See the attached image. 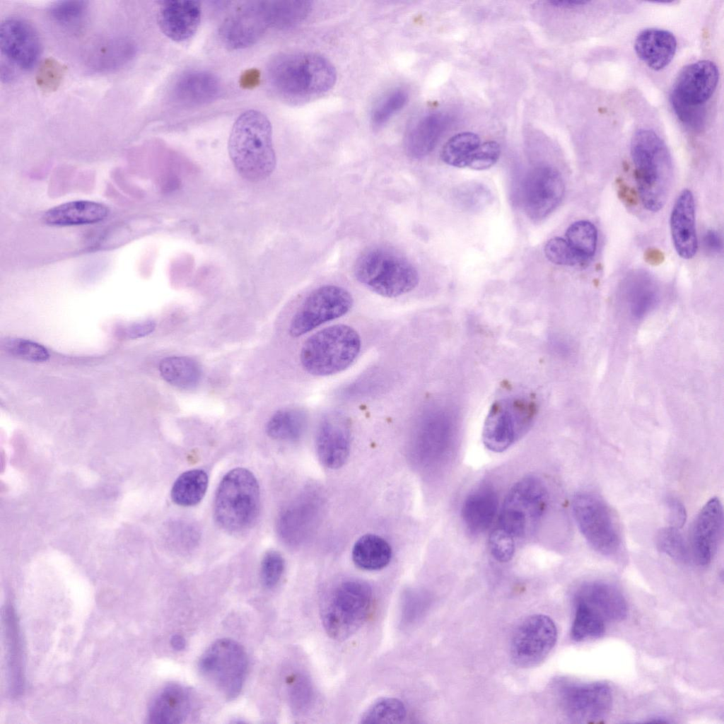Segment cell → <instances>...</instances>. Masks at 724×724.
Returning <instances> with one entry per match:
<instances>
[{
  "label": "cell",
  "mask_w": 724,
  "mask_h": 724,
  "mask_svg": "<svg viewBox=\"0 0 724 724\" xmlns=\"http://www.w3.org/2000/svg\"><path fill=\"white\" fill-rule=\"evenodd\" d=\"M373 603L369 585L361 580L341 581L325 594L320 605L322 626L332 639L344 641L366 621Z\"/></svg>",
  "instance_id": "5b68a950"
},
{
  "label": "cell",
  "mask_w": 724,
  "mask_h": 724,
  "mask_svg": "<svg viewBox=\"0 0 724 724\" xmlns=\"http://www.w3.org/2000/svg\"><path fill=\"white\" fill-rule=\"evenodd\" d=\"M455 202L462 209L479 211L486 206L492 199L490 190L483 184L470 182L460 185L455 192Z\"/></svg>",
  "instance_id": "ee69618b"
},
{
  "label": "cell",
  "mask_w": 724,
  "mask_h": 724,
  "mask_svg": "<svg viewBox=\"0 0 724 724\" xmlns=\"http://www.w3.org/2000/svg\"><path fill=\"white\" fill-rule=\"evenodd\" d=\"M556 640V626L549 617L529 616L517 626L512 636V660L520 667L536 666L549 654Z\"/></svg>",
  "instance_id": "4fadbf2b"
},
{
  "label": "cell",
  "mask_w": 724,
  "mask_h": 724,
  "mask_svg": "<svg viewBox=\"0 0 724 724\" xmlns=\"http://www.w3.org/2000/svg\"><path fill=\"white\" fill-rule=\"evenodd\" d=\"M108 214L109 209L103 204L89 200H76L49 209L44 214L42 220L50 226L93 224L105 220Z\"/></svg>",
  "instance_id": "83f0119b"
},
{
  "label": "cell",
  "mask_w": 724,
  "mask_h": 724,
  "mask_svg": "<svg viewBox=\"0 0 724 724\" xmlns=\"http://www.w3.org/2000/svg\"><path fill=\"white\" fill-rule=\"evenodd\" d=\"M723 534V509L718 497L709 499L694 522L690 541L691 559L699 566L711 563Z\"/></svg>",
  "instance_id": "e0dca14e"
},
{
  "label": "cell",
  "mask_w": 724,
  "mask_h": 724,
  "mask_svg": "<svg viewBox=\"0 0 724 724\" xmlns=\"http://www.w3.org/2000/svg\"><path fill=\"white\" fill-rule=\"evenodd\" d=\"M391 556L390 544L376 535L368 534L361 537L352 549L354 563L357 567L366 571L383 568L390 563Z\"/></svg>",
  "instance_id": "1f68e13d"
},
{
  "label": "cell",
  "mask_w": 724,
  "mask_h": 724,
  "mask_svg": "<svg viewBox=\"0 0 724 724\" xmlns=\"http://www.w3.org/2000/svg\"><path fill=\"white\" fill-rule=\"evenodd\" d=\"M547 489L540 479L527 477L510 489L503 503L495 528L515 542L532 533L546 509Z\"/></svg>",
  "instance_id": "ba28073f"
},
{
  "label": "cell",
  "mask_w": 724,
  "mask_h": 724,
  "mask_svg": "<svg viewBox=\"0 0 724 724\" xmlns=\"http://www.w3.org/2000/svg\"><path fill=\"white\" fill-rule=\"evenodd\" d=\"M248 660L243 647L231 638L214 642L202 655L199 669L228 699L240 693L246 677Z\"/></svg>",
  "instance_id": "8fae6325"
},
{
  "label": "cell",
  "mask_w": 724,
  "mask_h": 724,
  "mask_svg": "<svg viewBox=\"0 0 724 724\" xmlns=\"http://www.w3.org/2000/svg\"><path fill=\"white\" fill-rule=\"evenodd\" d=\"M361 348V337L353 327L334 325L307 339L300 350V363L304 370L313 375H331L349 368Z\"/></svg>",
  "instance_id": "8992f818"
},
{
  "label": "cell",
  "mask_w": 724,
  "mask_h": 724,
  "mask_svg": "<svg viewBox=\"0 0 724 724\" xmlns=\"http://www.w3.org/2000/svg\"><path fill=\"white\" fill-rule=\"evenodd\" d=\"M406 717V708L398 699L385 697L373 702L362 713L361 723H400Z\"/></svg>",
  "instance_id": "f35d334b"
},
{
  "label": "cell",
  "mask_w": 724,
  "mask_h": 724,
  "mask_svg": "<svg viewBox=\"0 0 724 724\" xmlns=\"http://www.w3.org/2000/svg\"><path fill=\"white\" fill-rule=\"evenodd\" d=\"M155 327L156 323L153 320L134 322L119 327L117 334L122 339H138L151 334Z\"/></svg>",
  "instance_id": "11a10c76"
},
{
  "label": "cell",
  "mask_w": 724,
  "mask_h": 724,
  "mask_svg": "<svg viewBox=\"0 0 724 724\" xmlns=\"http://www.w3.org/2000/svg\"><path fill=\"white\" fill-rule=\"evenodd\" d=\"M565 191L559 172L549 165L537 166L525 175L522 185V202L527 216L540 221L561 202Z\"/></svg>",
  "instance_id": "9a60e30c"
},
{
  "label": "cell",
  "mask_w": 724,
  "mask_h": 724,
  "mask_svg": "<svg viewBox=\"0 0 724 724\" xmlns=\"http://www.w3.org/2000/svg\"><path fill=\"white\" fill-rule=\"evenodd\" d=\"M1 53L22 69L32 68L40 55L39 37L33 28L18 18H8L0 27Z\"/></svg>",
  "instance_id": "d6986e66"
},
{
  "label": "cell",
  "mask_w": 724,
  "mask_h": 724,
  "mask_svg": "<svg viewBox=\"0 0 724 724\" xmlns=\"http://www.w3.org/2000/svg\"><path fill=\"white\" fill-rule=\"evenodd\" d=\"M313 520V504L304 498H298L281 512L278 522L279 535L289 544L300 543L308 535Z\"/></svg>",
  "instance_id": "4dcf8cb0"
},
{
  "label": "cell",
  "mask_w": 724,
  "mask_h": 724,
  "mask_svg": "<svg viewBox=\"0 0 724 724\" xmlns=\"http://www.w3.org/2000/svg\"><path fill=\"white\" fill-rule=\"evenodd\" d=\"M679 530L670 525L660 529L656 535V545L672 559L687 563L691 561L690 549Z\"/></svg>",
  "instance_id": "7bdbcfd3"
},
{
  "label": "cell",
  "mask_w": 724,
  "mask_h": 724,
  "mask_svg": "<svg viewBox=\"0 0 724 724\" xmlns=\"http://www.w3.org/2000/svg\"><path fill=\"white\" fill-rule=\"evenodd\" d=\"M132 52L134 49L129 42L124 40L113 41L99 49L94 63L100 68L114 67L127 59Z\"/></svg>",
  "instance_id": "c3c4849f"
},
{
  "label": "cell",
  "mask_w": 724,
  "mask_h": 724,
  "mask_svg": "<svg viewBox=\"0 0 724 724\" xmlns=\"http://www.w3.org/2000/svg\"><path fill=\"white\" fill-rule=\"evenodd\" d=\"M631 155L641 202L648 211H660L672 187L673 167L664 141L653 130L641 129L633 136Z\"/></svg>",
  "instance_id": "3957f363"
},
{
  "label": "cell",
  "mask_w": 724,
  "mask_h": 724,
  "mask_svg": "<svg viewBox=\"0 0 724 724\" xmlns=\"http://www.w3.org/2000/svg\"><path fill=\"white\" fill-rule=\"evenodd\" d=\"M87 5L82 1H65L57 2L51 6L49 13L52 18L59 25L74 29L82 23L86 13Z\"/></svg>",
  "instance_id": "f6af8a7d"
},
{
  "label": "cell",
  "mask_w": 724,
  "mask_h": 724,
  "mask_svg": "<svg viewBox=\"0 0 724 724\" xmlns=\"http://www.w3.org/2000/svg\"><path fill=\"white\" fill-rule=\"evenodd\" d=\"M286 684L292 706L297 711L304 708L310 697V688L305 678L293 674L287 677Z\"/></svg>",
  "instance_id": "db71d44e"
},
{
  "label": "cell",
  "mask_w": 724,
  "mask_h": 724,
  "mask_svg": "<svg viewBox=\"0 0 724 724\" xmlns=\"http://www.w3.org/2000/svg\"><path fill=\"white\" fill-rule=\"evenodd\" d=\"M270 28L265 1L245 2L225 18L218 30L223 46L242 49L258 42Z\"/></svg>",
  "instance_id": "2e32d148"
},
{
  "label": "cell",
  "mask_w": 724,
  "mask_h": 724,
  "mask_svg": "<svg viewBox=\"0 0 724 724\" xmlns=\"http://www.w3.org/2000/svg\"><path fill=\"white\" fill-rule=\"evenodd\" d=\"M265 4L270 28L281 30L300 24L312 9V2L305 0H272Z\"/></svg>",
  "instance_id": "836d02e7"
},
{
  "label": "cell",
  "mask_w": 724,
  "mask_h": 724,
  "mask_svg": "<svg viewBox=\"0 0 724 724\" xmlns=\"http://www.w3.org/2000/svg\"><path fill=\"white\" fill-rule=\"evenodd\" d=\"M575 604L585 606L605 623L619 621L627 616V604L621 592L602 581L583 584L576 594Z\"/></svg>",
  "instance_id": "44dd1931"
},
{
  "label": "cell",
  "mask_w": 724,
  "mask_h": 724,
  "mask_svg": "<svg viewBox=\"0 0 724 724\" xmlns=\"http://www.w3.org/2000/svg\"><path fill=\"white\" fill-rule=\"evenodd\" d=\"M408 100L407 92L401 88L391 90L373 106L370 120L375 128L383 127L397 112L403 108Z\"/></svg>",
  "instance_id": "b9f144b4"
},
{
  "label": "cell",
  "mask_w": 724,
  "mask_h": 724,
  "mask_svg": "<svg viewBox=\"0 0 724 724\" xmlns=\"http://www.w3.org/2000/svg\"><path fill=\"white\" fill-rule=\"evenodd\" d=\"M450 123L449 117L440 112L426 114L409 125L404 136V148L414 158L430 153Z\"/></svg>",
  "instance_id": "d4e9b609"
},
{
  "label": "cell",
  "mask_w": 724,
  "mask_h": 724,
  "mask_svg": "<svg viewBox=\"0 0 724 724\" xmlns=\"http://www.w3.org/2000/svg\"><path fill=\"white\" fill-rule=\"evenodd\" d=\"M44 69L40 73V79L43 84H54L57 83V81L59 78V74H61L58 66L54 62H49L44 66Z\"/></svg>",
  "instance_id": "680465c9"
},
{
  "label": "cell",
  "mask_w": 724,
  "mask_h": 724,
  "mask_svg": "<svg viewBox=\"0 0 724 724\" xmlns=\"http://www.w3.org/2000/svg\"><path fill=\"white\" fill-rule=\"evenodd\" d=\"M201 16V5L197 1H165L159 8L158 24L168 38L177 42H184L197 33Z\"/></svg>",
  "instance_id": "7402d4cb"
},
{
  "label": "cell",
  "mask_w": 724,
  "mask_h": 724,
  "mask_svg": "<svg viewBox=\"0 0 724 724\" xmlns=\"http://www.w3.org/2000/svg\"><path fill=\"white\" fill-rule=\"evenodd\" d=\"M218 77L207 71L191 70L181 74L172 90L173 100L185 107L206 105L215 100L221 92Z\"/></svg>",
  "instance_id": "cb8c5ba5"
},
{
  "label": "cell",
  "mask_w": 724,
  "mask_h": 724,
  "mask_svg": "<svg viewBox=\"0 0 724 724\" xmlns=\"http://www.w3.org/2000/svg\"><path fill=\"white\" fill-rule=\"evenodd\" d=\"M670 103L678 119L695 131H701L706 122L704 105H691L670 97Z\"/></svg>",
  "instance_id": "681fc988"
},
{
  "label": "cell",
  "mask_w": 724,
  "mask_h": 724,
  "mask_svg": "<svg viewBox=\"0 0 724 724\" xmlns=\"http://www.w3.org/2000/svg\"><path fill=\"white\" fill-rule=\"evenodd\" d=\"M354 275L367 288L386 298L410 292L419 281L416 267L407 259L384 247L363 252L355 263Z\"/></svg>",
  "instance_id": "52a82bcc"
},
{
  "label": "cell",
  "mask_w": 724,
  "mask_h": 724,
  "mask_svg": "<svg viewBox=\"0 0 724 724\" xmlns=\"http://www.w3.org/2000/svg\"><path fill=\"white\" fill-rule=\"evenodd\" d=\"M260 510V491L255 475L237 467L222 478L217 488L214 515L216 523L230 533L244 532L255 524Z\"/></svg>",
  "instance_id": "277c9868"
},
{
  "label": "cell",
  "mask_w": 724,
  "mask_h": 724,
  "mask_svg": "<svg viewBox=\"0 0 724 724\" xmlns=\"http://www.w3.org/2000/svg\"><path fill=\"white\" fill-rule=\"evenodd\" d=\"M259 74L256 70H250L243 74L241 83L245 88L252 87L258 83Z\"/></svg>",
  "instance_id": "94428289"
},
{
  "label": "cell",
  "mask_w": 724,
  "mask_h": 724,
  "mask_svg": "<svg viewBox=\"0 0 724 724\" xmlns=\"http://www.w3.org/2000/svg\"><path fill=\"white\" fill-rule=\"evenodd\" d=\"M208 483V475L202 469L185 472L174 482L171 489V498L179 506H195L204 498Z\"/></svg>",
  "instance_id": "e575fe53"
},
{
  "label": "cell",
  "mask_w": 724,
  "mask_h": 724,
  "mask_svg": "<svg viewBox=\"0 0 724 724\" xmlns=\"http://www.w3.org/2000/svg\"><path fill=\"white\" fill-rule=\"evenodd\" d=\"M162 378L169 384L180 389L195 387L201 380L202 370L194 359L187 356H170L159 364Z\"/></svg>",
  "instance_id": "d6a6232c"
},
{
  "label": "cell",
  "mask_w": 724,
  "mask_h": 724,
  "mask_svg": "<svg viewBox=\"0 0 724 724\" xmlns=\"http://www.w3.org/2000/svg\"><path fill=\"white\" fill-rule=\"evenodd\" d=\"M559 694L563 711L576 723H594L605 718L612 704V690L602 682L564 681Z\"/></svg>",
  "instance_id": "5bb4252c"
},
{
  "label": "cell",
  "mask_w": 724,
  "mask_h": 724,
  "mask_svg": "<svg viewBox=\"0 0 724 724\" xmlns=\"http://www.w3.org/2000/svg\"><path fill=\"white\" fill-rule=\"evenodd\" d=\"M192 704V694L187 687L179 684H168L153 699L148 709V723H182L191 711Z\"/></svg>",
  "instance_id": "484cf974"
},
{
  "label": "cell",
  "mask_w": 724,
  "mask_h": 724,
  "mask_svg": "<svg viewBox=\"0 0 724 724\" xmlns=\"http://www.w3.org/2000/svg\"><path fill=\"white\" fill-rule=\"evenodd\" d=\"M537 411L535 402L525 397L512 396L495 401L484 421V445L494 452L507 450L527 433Z\"/></svg>",
  "instance_id": "9c48e42d"
},
{
  "label": "cell",
  "mask_w": 724,
  "mask_h": 724,
  "mask_svg": "<svg viewBox=\"0 0 724 724\" xmlns=\"http://www.w3.org/2000/svg\"><path fill=\"white\" fill-rule=\"evenodd\" d=\"M670 230L674 247L684 259L692 258L697 250L695 226V203L691 190L683 189L678 195L670 216Z\"/></svg>",
  "instance_id": "603a6c76"
},
{
  "label": "cell",
  "mask_w": 724,
  "mask_h": 724,
  "mask_svg": "<svg viewBox=\"0 0 724 724\" xmlns=\"http://www.w3.org/2000/svg\"><path fill=\"white\" fill-rule=\"evenodd\" d=\"M228 153L244 179L256 182L270 176L276 160L272 124L264 113L248 110L237 118L228 139Z\"/></svg>",
  "instance_id": "7a4b0ae2"
},
{
  "label": "cell",
  "mask_w": 724,
  "mask_h": 724,
  "mask_svg": "<svg viewBox=\"0 0 724 724\" xmlns=\"http://www.w3.org/2000/svg\"><path fill=\"white\" fill-rule=\"evenodd\" d=\"M718 78V67L713 62L692 63L678 74L670 97L691 105H703L714 93Z\"/></svg>",
  "instance_id": "ffe728a7"
},
{
  "label": "cell",
  "mask_w": 724,
  "mask_h": 724,
  "mask_svg": "<svg viewBox=\"0 0 724 724\" xmlns=\"http://www.w3.org/2000/svg\"><path fill=\"white\" fill-rule=\"evenodd\" d=\"M566 238L573 249L587 262L595 255L597 230L590 221L580 220L573 222L568 227Z\"/></svg>",
  "instance_id": "74e56055"
},
{
  "label": "cell",
  "mask_w": 724,
  "mask_h": 724,
  "mask_svg": "<svg viewBox=\"0 0 724 724\" xmlns=\"http://www.w3.org/2000/svg\"><path fill=\"white\" fill-rule=\"evenodd\" d=\"M353 298L345 288L325 285L313 291L293 315L289 333L293 337L302 336L324 323L347 313Z\"/></svg>",
  "instance_id": "7c38bea8"
},
{
  "label": "cell",
  "mask_w": 724,
  "mask_h": 724,
  "mask_svg": "<svg viewBox=\"0 0 724 724\" xmlns=\"http://www.w3.org/2000/svg\"><path fill=\"white\" fill-rule=\"evenodd\" d=\"M266 84L271 94L285 103L298 105L322 96L337 81L333 64L325 57L307 52H286L269 61Z\"/></svg>",
  "instance_id": "6da1fadb"
},
{
  "label": "cell",
  "mask_w": 724,
  "mask_h": 724,
  "mask_svg": "<svg viewBox=\"0 0 724 724\" xmlns=\"http://www.w3.org/2000/svg\"><path fill=\"white\" fill-rule=\"evenodd\" d=\"M285 567L281 554L270 550L264 555L260 567V577L263 585L267 588L274 587L281 579Z\"/></svg>",
  "instance_id": "f907efd6"
},
{
  "label": "cell",
  "mask_w": 724,
  "mask_h": 724,
  "mask_svg": "<svg viewBox=\"0 0 724 724\" xmlns=\"http://www.w3.org/2000/svg\"><path fill=\"white\" fill-rule=\"evenodd\" d=\"M170 644L175 650H182L186 646V641L182 636L175 634L170 639Z\"/></svg>",
  "instance_id": "6125c7cd"
},
{
  "label": "cell",
  "mask_w": 724,
  "mask_h": 724,
  "mask_svg": "<svg viewBox=\"0 0 724 724\" xmlns=\"http://www.w3.org/2000/svg\"><path fill=\"white\" fill-rule=\"evenodd\" d=\"M638 58L649 68L659 71L667 66L677 49L675 35L668 30L647 28L636 37L634 44Z\"/></svg>",
  "instance_id": "4316f807"
},
{
  "label": "cell",
  "mask_w": 724,
  "mask_h": 724,
  "mask_svg": "<svg viewBox=\"0 0 724 724\" xmlns=\"http://www.w3.org/2000/svg\"><path fill=\"white\" fill-rule=\"evenodd\" d=\"M351 448V428L348 419L339 412H331L321 420L316 434V450L326 467L337 469L346 462Z\"/></svg>",
  "instance_id": "ac0fdd59"
},
{
  "label": "cell",
  "mask_w": 724,
  "mask_h": 724,
  "mask_svg": "<svg viewBox=\"0 0 724 724\" xmlns=\"http://www.w3.org/2000/svg\"><path fill=\"white\" fill-rule=\"evenodd\" d=\"M575 617L571 636L576 641L601 637L605 631L606 623L585 606L575 604Z\"/></svg>",
  "instance_id": "ab89813d"
},
{
  "label": "cell",
  "mask_w": 724,
  "mask_h": 724,
  "mask_svg": "<svg viewBox=\"0 0 724 724\" xmlns=\"http://www.w3.org/2000/svg\"><path fill=\"white\" fill-rule=\"evenodd\" d=\"M480 144L479 136L473 132L458 133L444 144L440 152V158L449 165L457 168L467 167L471 156Z\"/></svg>",
  "instance_id": "8d00e7d4"
},
{
  "label": "cell",
  "mask_w": 724,
  "mask_h": 724,
  "mask_svg": "<svg viewBox=\"0 0 724 724\" xmlns=\"http://www.w3.org/2000/svg\"><path fill=\"white\" fill-rule=\"evenodd\" d=\"M588 1H577V0H552L549 1V4L553 6L558 8H571L578 6H581L588 4Z\"/></svg>",
  "instance_id": "91938a15"
},
{
  "label": "cell",
  "mask_w": 724,
  "mask_h": 724,
  "mask_svg": "<svg viewBox=\"0 0 724 724\" xmlns=\"http://www.w3.org/2000/svg\"><path fill=\"white\" fill-rule=\"evenodd\" d=\"M666 508L670 526L682 528L687 520V512L682 503L677 498L671 497L666 501Z\"/></svg>",
  "instance_id": "9f6ffc18"
},
{
  "label": "cell",
  "mask_w": 724,
  "mask_h": 724,
  "mask_svg": "<svg viewBox=\"0 0 724 724\" xmlns=\"http://www.w3.org/2000/svg\"><path fill=\"white\" fill-rule=\"evenodd\" d=\"M4 346L12 356L31 362H44L49 357L46 348L27 339H11Z\"/></svg>",
  "instance_id": "7dc6e473"
},
{
  "label": "cell",
  "mask_w": 724,
  "mask_h": 724,
  "mask_svg": "<svg viewBox=\"0 0 724 724\" xmlns=\"http://www.w3.org/2000/svg\"><path fill=\"white\" fill-rule=\"evenodd\" d=\"M489 549L497 561L507 562L513 556L516 542L501 530L494 528L489 537Z\"/></svg>",
  "instance_id": "f5cc1de1"
},
{
  "label": "cell",
  "mask_w": 724,
  "mask_h": 724,
  "mask_svg": "<svg viewBox=\"0 0 724 724\" xmlns=\"http://www.w3.org/2000/svg\"><path fill=\"white\" fill-rule=\"evenodd\" d=\"M498 507L495 491L489 487L472 492L465 500L462 516L467 527L474 533H480L493 522Z\"/></svg>",
  "instance_id": "f546056e"
},
{
  "label": "cell",
  "mask_w": 724,
  "mask_h": 724,
  "mask_svg": "<svg viewBox=\"0 0 724 724\" xmlns=\"http://www.w3.org/2000/svg\"><path fill=\"white\" fill-rule=\"evenodd\" d=\"M576 525L590 547L604 556L616 554L621 543L615 515L598 495L588 491L577 493L572 501Z\"/></svg>",
  "instance_id": "30bf717a"
},
{
  "label": "cell",
  "mask_w": 724,
  "mask_h": 724,
  "mask_svg": "<svg viewBox=\"0 0 724 724\" xmlns=\"http://www.w3.org/2000/svg\"><path fill=\"white\" fill-rule=\"evenodd\" d=\"M646 258L647 259V261H648L651 264H653V263L657 264V263H660L661 261H662L663 256H662V254L660 251H658L656 250L650 249L646 252Z\"/></svg>",
  "instance_id": "be15d7a7"
},
{
  "label": "cell",
  "mask_w": 724,
  "mask_h": 724,
  "mask_svg": "<svg viewBox=\"0 0 724 724\" xmlns=\"http://www.w3.org/2000/svg\"><path fill=\"white\" fill-rule=\"evenodd\" d=\"M500 154L501 148L496 141H488L480 144L471 156L467 167L476 170L489 169L497 162Z\"/></svg>",
  "instance_id": "816d5d0a"
},
{
  "label": "cell",
  "mask_w": 724,
  "mask_h": 724,
  "mask_svg": "<svg viewBox=\"0 0 724 724\" xmlns=\"http://www.w3.org/2000/svg\"><path fill=\"white\" fill-rule=\"evenodd\" d=\"M418 439L428 457H439L447 447L448 434L439 420L433 416L426 418L421 424Z\"/></svg>",
  "instance_id": "60d3db41"
},
{
  "label": "cell",
  "mask_w": 724,
  "mask_h": 724,
  "mask_svg": "<svg viewBox=\"0 0 724 724\" xmlns=\"http://www.w3.org/2000/svg\"><path fill=\"white\" fill-rule=\"evenodd\" d=\"M622 294L632 317L639 319L648 313L659 299L655 279L643 270L632 272L626 278Z\"/></svg>",
  "instance_id": "f1b7e54d"
},
{
  "label": "cell",
  "mask_w": 724,
  "mask_h": 724,
  "mask_svg": "<svg viewBox=\"0 0 724 724\" xmlns=\"http://www.w3.org/2000/svg\"><path fill=\"white\" fill-rule=\"evenodd\" d=\"M702 243L705 252L711 255L719 253L723 248L720 235L716 230L713 229H709L705 232Z\"/></svg>",
  "instance_id": "6f0895ef"
},
{
  "label": "cell",
  "mask_w": 724,
  "mask_h": 724,
  "mask_svg": "<svg viewBox=\"0 0 724 724\" xmlns=\"http://www.w3.org/2000/svg\"><path fill=\"white\" fill-rule=\"evenodd\" d=\"M307 426V416L299 409H287L276 411L266 426L267 435L273 439L295 441L301 438Z\"/></svg>",
  "instance_id": "d590c367"
},
{
  "label": "cell",
  "mask_w": 724,
  "mask_h": 724,
  "mask_svg": "<svg viewBox=\"0 0 724 724\" xmlns=\"http://www.w3.org/2000/svg\"><path fill=\"white\" fill-rule=\"evenodd\" d=\"M544 251L546 257L557 265L576 267L588 262L573 249L566 239L560 237L549 240L544 245Z\"/></svg>",
  "instance_id": "bcb514c9"
}]
</instances>
